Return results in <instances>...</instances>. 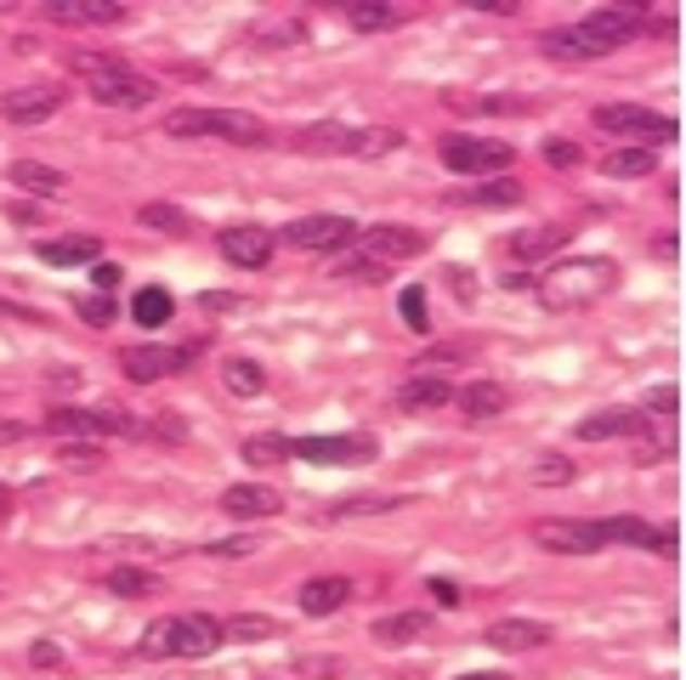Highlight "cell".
<instances>
[{"label":"cell","mask_w":686,"mask_h":680,"mask_svg":"<svg viewBox=\"0 0 686 680\" xmlns=\"http://www.w3.org/2000/svg\"><path fill=\"white\" fill-rule=\"evenodd\" d=\"M619 290V261L613 256H573V261H556L545 279H533V295L545 300V312H579V307H596L601 295Z\"/></svg>","instance_id":"obj_1"},{"label":"cell","mask_w":686,"mask_h":680,"mask_svg":"<svg viewBox=\"0 0 686 680\" xmlns=\"http://www.w3.org/2000/svg\"><path fill=\"white\" fill-rule=\"evenodd\" d=\"M165 137H176V142L221 137V142H239V147H262L267 125L256 114H244V108H170L165 114Z\"/></svg>","instance_id":"obj_2"},{"label":"cell","mask_w":686,"mask_h":680,"mask_svg":"<svg viewBox=\"0 0 686 680\" xmlns=\"http://www.w3.org/2000/svg\"><path fill=\"white\" fill-rule=\"evenodd\" d=\"M46 432L52 437H142V420L125 414L119 402H109V409H52L46 414Z\"/></svg>","instance_id":"obj_3"},{"label":"cell","mask_w":686,"mask_h":680,"mask_svg":"<svg viewBox=\"0 0 686 680\" xmlns=\"http://www.w3.org/2000/svg\"><path fill=\"white\" fill-rule=\"evenodd\" d=\"M641 23H647L641 7H601V12L584 17L573 35H579V46H584V57H607V52H619L624 40L641 35Z\"/></svg>","instance_id":"obj_4"},{"label":"cell","mask_w":686,"mask_h":680,"mask_svg":"<svg viewBox=\"0 0 686 680\" xmlns=\"http://www.w3.org/2000/svg\"><path fill=\"white\" fill-rule=\"evenodd\" d=\"M528 539L550 556H596V550H607L601 522H579V516H539L528 527Z\"/></svg>","instance_id":"obj_5"},{"label":"cell","mask_w":686,"mask_h":680,"mask_svg":"<svg viewBox=\"0 0 686 680\" xmlns=\"http://www.w3.org/2000/svg\"><path fill=\"white\" fill-rule=\"evenodd\" d=\"M443 165L454 176H499L517 165V147L511 142H488V137H448L443 142Z\"/></svg>","instance_id":"obj_6"},{"label":"cell","mask_w":686,"mask_h":680,"mask_svg":"<svg viewBox=\"0 0 686 680\" xmlns=\"http://www.w3.org/2000/svg\"><path fill=\"white\" fill-rule=\"evenodd\" d=\"M596 125H601L607 137H647V147L681 137V125L670 114H652V108H635V103H601L596 108Z\"/></svg>","instance_id":"obj_7"},{"label":"cell","mask_w":686,"mask_h":680,"mask_svg":"<svg viewBox=\"0 0 686 680\" xmlns=\"http://www.w3.org/2000/svg\"><path fill=\"white\" fill-rule=\"evenodd\" d=\"M193 358H199V346H125V351H119V369H125V381L154 386V381L182 374Z\"/></svg>","instance_id":"obj_8"},{"label":"cell","mask_w":686,"mask_h":680,"mask_svg":"<svg viewBox=\"0 0 686 680\" xmlns=\"http://www.w3.org/2000/svg\"><path fill=\"white\" fill-rule=\"evenodd\" d=\"M290 453L307 460V465H369L380 453V442L364 437V432H352V437H295Z\"/></svg>","instance_id":"obj_9"},{"label":"cell","mask_w":686,"mask_h":680,"mask_svg":"<svg viewBox=\"0 0 686 680\" xmlns=\"http://www.w3.org/2000/svg\"><path fill=\"white\" fill-rule=\"evenodd\" d=\"M284 239L295 249H318V256H335V249H346L352 239H358V221L352 216H301L284 227Z\"/></svg>","instance_id":"obj_10"},{"label":"cell","mask_w":686,"mask_h":680,"mask_svg":"<svg viewBox=\"0 0 686 680\" xmlns=\"http://www.w3.org/2000/svg\"><path fill=\"white\" fill-rule=\"evenodd\" d=\"M91 97L103 108H148L160 97V86L137 68H114V74H103V80H91Z\"/></svg>","instance_id":"obj_11"},{"label":"cell","mask_w":686,"mask_h":680,"mask_svg":"<svg viewBox=\"0 0 686 680\" xmlns=\"http://www.w3.org/2000/svg\"><path fill=\"white\" fill-rule=\"evenodd\" d=\"M216 249L233 267H267L272 261V233L256 227V221H233V227H221L216 233Z\"/></svg>","instance_id":"obj_12"},{"label":"cell","mask_w":686,"mask_h":680,"mask_svg":"<svg viewBox=\"0 0 686 680\" xmlns=\"http://www.w3.org/2000/svg\"><path fill=\"white\" fill-rule=\"evenodd\" d=\"M221 624L211 613H182L170 618V658H211V652L221 646Z\"/></svg>","instance_id":"obj_13"},{"label":"cell","mask_w":686,"mask_h":680,"mask_svg":"<svg viewBox=\"0 0 686 680\" xmlns=\"http://www.w3.org/2000/svg\"><path fill=\"white\" fill-rule=\"evenodd\" d=\"M63 86H17L0 97V114H7L12 125H40V119H52L63 108Z\"/></svg>","instance_id":"obj_14"},{"label":"cell","mask_w":686,"mask_h":680,"mask_svg":"<svg viewBox=\"0 0 686 680\" xmlns=\"http://www.w3.org/2000/svg\"><path fill=\"white\" fill-rule=\"evenodd\" d=\"M364 244L374 261H409L425 249V233L420 227H403V221H380V227H364Z\"/></svg>","instance_id":"obj_15"},{"label":"cell","mask_w":686,"mask_h":680,"mask_svg":"<svg viewBox=\"0 0 686 680\" xmlns=\"http://www.w3.org/2000/svg\"><path fill=\"white\" fill-rule=\"evenodd\" d=\"M647 432V414L641 409H601V414H584L579 420V437L584 442H601V437H641Z\"/></svg>","instance_id":"obj_16"},{"label":"cell","mask_w":686,"mask_h":680,"mask_svg":"<svg viewBox=\"0 0 686 680\" xmlns=\"http://www.w3.org/2000/svg\"><path fill=\"white\" fill-rule=\"evenodd\" d=\"M35 256L46 267H91V261H103V244H97L91 233H74V239H40L35 244Z\"/></svg>","instance_id":"obj_17"},{"label":"cell","mask_w":686,"mask_h":680,"mask_svg":"<svg viewBox=\"0 0 686 680\" xmlns=\"http://www.w3.org/2000/svg\"><path fill=\"white\" fill-rule=\"evenodd\" d=\"M482 641L499 646V652H533V646L550 641V624H539V618H499Z\"/></svg>","instance_id":"obj_18"},{"label":"cell","mask_w":686,"mask_h":680,"mask_svg":"<svg viewBox=\"0 0 686 680\" xmlns=\"http://www.w3.org/2000/svg\"><path fill=\"white\" fill-rule=\"evenodd\" d=\"M221 511L250 522V516H278V511H284V499H278L272 488H262V483H233L221 493Z\"/></svg>","instance_id":"obj_19"},{"label":"cell","mask_w":686,"mask_h":680,"mask_svg":"<svg viewBox=\"0 0 686 680\" xmlns=\"http://www.w3.org/2000/svg\"><path fill=\"white\" fill-rule=\"evenodd\" d=\"M346 595H352V585H346V578H307V585H301V613H307V618H329V613H341L346 607Z\"/></svg>","instance_id":"obj_20"},{"label":"cell","mask_w":686,"mask_h":680,"mask_svg":"<svg viewBox=\"0 0 686 680\" xmlns=\"http://www.w3.org/2000/svg\"><path fill=\"white\" fill-rule=\"evenodd\" d=\"M454 402H460V414H471V420H499L505 409H511V392H505L499 381H471V386L454 392Z\"/></svg>","instance_id":"obj_21"},{"label":"cell","mask_w":686,"mask_h":680,"mask_svg":"<svg viewBox=\"0 0 686 680\" xmlns=\"http://www.w3.org/2000/svg\"><path fill=\"white\" fill-rule=\"evenodd\" d=\"M397 402L409 414H425V409H443V402H454V386L443 381V374H409V381L397 386Z\"/></svg>","instance_id":"obj_22"},{"label":"cell","mask_w":686,"mask_h":680,"mask_svg":"<svg viewBox=\"0 0 686 680\" xmlns=\"http://www.w3.org/2000/svg\"><path fill=\"white\" fill-rule=\"evenodd\" d=\"M573 239V227H562V221H545V227H522V233L511 239V256L517 261H539V256H556Z\"/></svg>","instance_id":"obj_23"},{"label":"cell","mask_w":686,"mask_h":680,"mask_svg":"<svg viewBox=\"0 0 686 680\" xmlns=\"http://www.w3.org/2000/svg\"><path fill=\"white\" fill-rule=\"evenodd\" d=\"M352 125H341V119H323V125H307V131L295 137V147L301 154H352Z\"/></svg>","instance_id":"obj_24"},{"label":"cell","mask_w":686,"mask_h":680,"mask_svg":"<svg viewBox=\"0 0 686 680\" xmlns=\"http://www.w3.org/2000/svg\"><path fill=\"white\" fill-rule=\"evenodd\" d=\"M12 182H17L23 193H35V198H58V193L68 188V176H63L58 165H40V159H17V165H12Z\"/></svg>","instance_id":"obj_25"},{"label":"cell","mask_w":686,"mask_h":680,"mask_svg":"<svg viewBox=\"0 0 686 680\" xmlns=\"http://www.w3.org/2000/svg\"><path fill=\"white\" fill-rule=\"evenodd\" d=\"M131 318L142 323V330H165V323L176 318V295H170L165 284L137 290V295H131Z\"/></svg>","instance_id":"obj_26"},{"label":"cell","mask_w":686,"mask_h":680,"mask_svg":"<svg viewBox=\"0 0 686 680\" xmlns=\"http://www.w3.org/2000/svg\"><path fill=\"white\" fill-rule=\"evenodd\" d=\"M369 636H374L380 646H409V641L431 636V618H425V613H392V618H374Z\"/></svg>","instance_id":"obj_27"},{"label":"cell","mask_w":686,"mask_h":680,"mask_svg":"<svg viewBox=\"0 0 686 680\" xmlns=\"http://www.w3.org/2000/svg\"><path fill=\"white\" fill-rule=\"evenodd\" d=\"M601 539L607 544H630V550H658V527L641 516H607L601 522Z\"/></svg>","instance_id":"obj_28"},{"label":"cell","mask_w":686,"mask_h":680,"mask_svg":"<svg viewBox=\"0 0 686 680\" xmlns=\"http://www.w3.org/2000/svg\"><path fill=\"white\" fill-rule=\"evenodd\" d=\"M454 205H482V210H505V205H522V182L499 176V182H482V188H466L454 193Z\"/></svg>","instance_id":"obj_29"},{"label":"cell","mask_w":686,"mask_h":680,"mask_svg":"<svg viewBox=\"0 0 686 680\" xmlns=\"http://www.w3.org/2000/svg\"><path fill=\"white\" fill-rule=\"evenodd\" d=\"M658 154L652 147H607L601 154V176H652Z\"/></svg>","instance_id":"obj_30"},{"label":"cell","mask_w":686,"mask_h":680,"mask_svg":"<svg viewBox=\"0 0 686 680\" xmlns=\"http://www.w3.org/2000/svg\"><path fill=\"white\" fill-rule=\"evenodd\" d=\"M403 499L397 493H364V499H335V505L323 511V522H352V516H386L397 511Z\"/></svg>","instance_id":"obj_31"},{"label":"cell","mask_w":686,"mask_h":680,"mask_svg":"<svg viewBox=\"0 0 686 680\" xmlns=\"http://www.w3.org/2000/svg\"><path fill=\"white\" fill-rule=\"evenodd\" d=\"M137 221H142V227H154V233H170V239L193 233L188 210H182V205H165V198H154V205H142V210H137Z\"/></svg>","instance_id":"obj_32"},{"label":"cell","mask_w":686,"mask_h":680,"mask_svg":"<svg viewBox=\"0 0 686 680\" xmlns=\"http://www.w3.org/2000/svg\"><path fill=\"white\" fill-rule=\"evenodd\" d=\"M221 636L227 641H272V636H284V629H278V618H267V613H239V618H227L221 624Z\"/></svg>","instance_id":"obj_33"},{"label":"cell","mask_w":686,"mask_h":680,"mask_svg":"<svg viewBox=\"0 0 686 680\" xmlns=\"http://www.w3.org/2000/svg\"><path fill=\"white\" fill-rule=\"evenodd\" d=\"M221 381H227V392H233V397H256L267 386V374H262L256 358H227L221 363Z\"/></svg>","instance_id":"obj_34"},{"label":"cell","mask_w":686,"mask_h":680,"mask_svg":"<svg viewBox=\"0 0 686 680\" xmlns=\"http://www.w3.org/2000/svg\"><path fill=\"white\" fill-rule=\"evenodd\" d=\"M397 147H403V131H392V125H369V131L352 137V154L358 159H386Z\"/></svg>","instance_id":"obj_35"},{"label":"cell","mask_w":686,"mask_h":680,"mask_svg":"<svg viewBox=\"0 0 686 680\" xmlns=\"http://www.w3.org/2000/svg\"><path fill=\"white\" fill-rule=\"evenodd\" d=\"M244 460L250 465H278V460H290V437H278V432H256V437H244Z\"/></svg>","instance_id":"obj_36"},{"label":"cell","mask_w":686,"mask_h":680,"mask_svg":"<svg viewBox=\"0 0 686 680\" xmlns=\"http://www.w3.org/2000/svg\"><path fill=\"white\" fill-rule=\"evenodd\" d=\"M109 590L125 595V601H137V595H160V578L142 573V567H114L109 573Z\"/></svg>","instance_id":"obj_37"},{"label":"cell","mask_w":686,"mask_h":680,"mask_svg":"<svg viewBox=\"0 0 686 680\" xmlns=\"http://www.w3.org/2000/svg\"><path fill=\"white\" fill-rule=\"evenodd\" d=\"M114 68H131V63L114 57V52H68V74H80L86 86L103 80V74H114Z\"/></svg>","instance_id":"obj_38"},{"label":"cell","mask_w":686,"mask_h":680,"mask_svg":"<svg viewBox=\"0 0 686 680\" xmlns=\"http://www.w3.org/2000/svg\"><path fill=\"white\" fill-rule=\"evenodd\" d=\"M346 23H352V29H364V35H374V29H392L397 12L380 7V0H352V7H346Z\"/></svg>","instance_id":"obj_39"},{"label":"cell","mask_w":686,"mask_h":680,"mask_svg":"<svg viewBox=\"0 0 686 680\" xmlns=\"http://www.w3.org/2000/svg\"><path fill=\"white\" fill-rule=\"evenodd\" d=\"M471 351H477L471 341H443V346H431V351H420V358H415V363H420V374H443L448 363H460V358H471Z\"/></svg>","instance_id":"obj_40"},{"label":"cell","mask_w":686,"mask_h":680,"mask_svg":"<svg viewBox=\"0 0 686 680\" xmlns=\"http://www.w3.org/2000/svg\"><path fill=\"white\" fill-rule=\"evenodd\" d=\"M74 312H80L86 323H91V330H109V323L119 318V307H114V295H74Z\"/></svg>","instance_id":"obj_41"},{"label":"cell","mask_w":686,"mask_h":680,"mask_svg":"<svg viewBox=\"0 0 686 680\" xmlns=\"http://www.w3.org/2000/svg\"><path fill=\"white\" fill-rule=\"evenodd\" d=\"M539 52L556 57V63H584V46H579L573 29H545V35H539Z\"/></svg>","instance_id":"obj_42"},{"label":"cell","mask_w":686,"mask_h":680,"mask_svg":"<svg viewBox=\"0 0 686 680\" xmlns=\"http://www.w3.org/2000/svg\"><path fill=\"white\" fill-rule=\"evenodd\" d=\"M397 312H403V323H409L415 335L431 330V307H425V290H420V284H409V290L397 295Z\"/></svg>","instance_id":"obj_43"},{"label":"cell","mask_w":686,"mask_h":680,"mask_svg":"<svg viewBox=\"0 0 686 680\" xmlns=\"http://www.w3.org/2000/svg\"><path fill=\"white\" fill-rule=\"evenodd\" d=\"M335 279H352V284H380V279H386V261H374V256H346V261H335Z\"/></svg>","instance_id":"obj_44"},{"label":"cell","mask_w":686,"mask_h":680,"mask_svg":"<svg viewBox=\"0 0 686 680\" xmlns=\"http://www.w3.org/2000/svg\"><path fill=\"white\" fill-rule=\"evenodd\" d=\"M533 483H539V488L573 483V460H562V453H545V460H533Z\"/></svg>","instance_id":"obj_45"},{"label":"cell","mask_w":686,"mask_h":680,"mask_svg":"<svg viewBox=\"0 0 686 680\" xmlns=\"http://www.w3.org/2000/svg\"><path fill=\"white\" fill-rule=\"evenodd\" d=\"M80 23H125V7H114V0H80Z\"/></svg>","instance_id":"obj_46"},{"label":"cell","mask_w":686,"mask_h":680,"mask_svg":"<svg viewBox=\"0 0 686 680\" xmlns=\"http://www.w3.org/2000/svg\"><path fill=\"white\" fill-rule=\"evenodd\" d=\"M142 652H148V658H170V618L142 629Z\"/></svg>","instance_id":"obj_47"},{"label":"cell","mask_w":686,"mask_h":680,"mask_svg":"<svg viewBox=\"0 0 686 680\" xmlns=\"http://www.w3.org/2000/svg\"><path fill=\"white\" fill-rule=\"evenodd\" d=\"M675 402H681L675 386H658V392L647 397V409H641V414H647V420H675Z\"/></svg>","instance_id":"obj_48"},{"label":"cell","mask_w":686,"mask_h":680,"mask_svg":"<svg viewBox=\"0 0 686 680\" xmlns=\"http://www.w3.org/2000/svg\"><path fill=\"white\" fill-rule=\"evenodd\" d=\"M119 279H125L119 261H91V284H97V295H114V290H119Z\"/></svg>","instance_id":"obj_49"},{"label":"cell","mask_w":686,"mask_h":680,"mask_svg":"<svg viewBox=\"0 0 686 680\" xmlns=\"http://www.w3.org/2000/svg\"><path fill=\"white\" fill-rule=\"evenodd\" d=\"M584 154H579V142H545V165H556V170H573Z\"/></svg>","instance_id":"obj_50"},{"label":"cell","mask_w":686,"mask_h":680,"mask_svg":"<svg viewBox=\"0 0 686 680\" xmlns=\"http://www.w3.org/2000/svg\"><path fill=\"white\" fill-rule=\"evenodd\" d=\"M142 437H165V442H182V437H188V425L176 420V414H160L154 425H142Z\"/></svg>","instance_id":"obj_51"},{"label":"cell","mask_w":686,"mask_h":680,"mask_svg":"<svg viewBox=\"0 0 686 680\" xmlns=\"http://www.w3.org/2000/svg\"><path fill=\"white\" fill-rule=\"evenodd\" d=\"M63 460H68L74 471H97V465H103V453H97L91 442H68V448H63Z\"/></svg>","instance_id":"obj_52"},{"label":"cell","mask_w":686,"mask_h":680,"mask_svg":"<svg viewBox=\"0 0 686 680\" xmlns=\"http://www.w3.org/2000/svg\"><path fill=\"white\" fill-rule=\"evenodd\" d=\"M211 550V556H256V550H262V539H216V544H205Z\"/></svg>","instance_id":"obj_53"},{"label":"cell","mask_w":686,"mask_h":680,"mask_svg":"<svg viewBox=\"0 0 686 680\" xmlns=\"http://www.w3.org/2000/svg\"><path fill=\"white\" fill-rule=\"evenodd\" d=\"M239 307H244V300L227 295V290H205V295H199V312H239Z\"/></svg>","instance_id":"obj_54"},{"label":"cell","mask_w":686,"mask_h":680,"mask_svg":"<svg viewBox=\"0 0 686 680\" xmlns=\"http://www.w3.org/2000/svg\"><path fill=\"white\" fill-rule=\"evenodd\" d=\"M425 590L437 607H460V585H454V578H425Z\"/></svg>","instance_id":"obj_55"},{"label":"cell","mask_w":686,"mask_h":680,"mask_svg":"<svg viewBox=\"0 0 686 680\" xmlns=\"http://www.w3.org/2000/svg\"><path fill=\"white\" fill-rule=\"evenodd\" d=\"M29 664H35V669H58V664H63V646H58V641H35V646H29Z\"/></svg>","instance_id":"obj_56"},{"label":"cell","mask_w":686,"mask_h":680,"mask_svg":"<svg viewBox=\"0 0 686 680\" xmlns=\"http://www.w3.org/2000/svg\"><path fill=\"white\" fill-rule=\"evenodd\" d=\"M0 318H12V323H46L40 307H17V300H0Z\"/></svg>","instance_id":"obj_57"},{"label":"cell","mask_w":686,"mask_h":680,"mask_svg":"<svg viewBox=\"0 0 686 680\" xmlns=\"http://www.w3.org/2000/svg\"><path fill=\"white\" fill-rule=\"evenodd\" d=\"M301 675H341V658H301Z\"/></svg>","instance_id":"obj_58"},{"label":"cell","mask_w":686,"mask_h":680,"mask_svg":"<svg viewBox=\"0 0 686 680\" xmlns=\"http://www.w3.org/2000/svg\"><path fill=\"white\" fill-rule=\"evenodd\" d=\"M658 556L675 562V527H658Z\"/></svg>","instance_id":"obj_59"},{"label":"cell","mask_w":686,"mask_h":680,"mask_svg":"<svg viewBox=\"0 0 686 680\" xmlns=\"http://www.w3.org/2000/svg\"><path fill=\"white\" fill-rule=\"evenodd\" d=\"M23 437H29V425H7V420H0V442H23Z\"/></svg>","instance_id":"obj_60"},{"label":"cell","mask_w":686,"mask_h":680,"mask_svg":"<svg viewBox=\"0 0 686 680\" xmlns=\"http://www.w3.org/2000/svg\"><path fill=\"white\" fill-rule=\"evenodd\" d=\"M505 290H533V272H505Z\"/></svg>","instance_id":"obj_61"},{"label":"cell","mask_w":686,"mask_h":680,"mask_svg":"<svg viewBox=\"0 0 686 680\" xmlns=\"http://www.w3.org/2000/svg\"><path fill=\"white\" fill-rule=\"evenodd\" d=\"M652 249H658V256H664V261H670V256H675V249H681V239H675V233H664V239H658Z\"/></svg>","instance_id":"obj_62"},{"label":"cell","mask_w":686,"mask_h":680,"mask_svg":"<svg viewBox=\"0 0 686 680\" xmlns=\"http://www.w3.org/2000/svg\"><path fill=\"white\" fill-rule=\"evenodd\" d=\"M7 516H12V488L0 483V522H7Z\"/></svg>","instance_id":"obj_63"},{"label":"cell","mask_w":686,"mask_h":680,"mask_svg":"<svg viewBox=\"0 0 686 680\" xmlns=\"http://www.w3.org/2000/svg\"><path fill=\"white\" fill-rule=\"evenodd\" d=\"M460 680H505V675H494V669H477V675H460Z\"/></svg>","instance_id":"obj_64"}]
</instances>
